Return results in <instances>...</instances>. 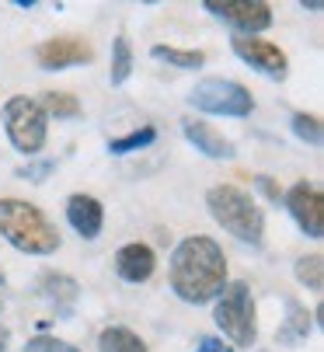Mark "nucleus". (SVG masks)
<instances>
[{
	"mask_svg": "<svg viewBox=\"0 0 324 352\" xmlns=\"http://www.w3.org/2000/svg\"><path fill=\"white\" fill-rule=\"evenodd\" d=\"M255 188L265 192V199H272V203H279V199H283V188L276 185V178H268V175H255Z\"/></svg>",
	"mask_w": 324,
	"mask_h": 352,
	"instance_id": "393cba45",
	"label": "nucleus"
},
{
	"mask_svg": "<svg viewBox=\"0 0 324 352\" xmlns=\"http://www.w3.org/2000/svg\"><path fill=\"white\" fill-rule=\"evenodd\" d=\"M0 234L28 255H52L60 248V230L35 203H25V199H0Z\"/></svg>",
	"mask_w": 324,
	"mask_h": 352,
	"instance_id": "f03ea898",
	"label": "nucleus"
},
{
	"mask_svg": "<svg viewBox=\"0 0 324 352\" xmlns=\"http://www.w3.org/2000/svg\"><path fill=\"white\" fill-rule=\"evenodd\" d=\"M35 60L42 70H67V67H80L94 60V49L87 38L80 35H56V38H45L35 49Z\"/></svg>",
	"mask_w": 324,
	"mask_h": 352,
	"instance_id": "9d476101",
	"label": "nucleus"
},
{
	"mask_svg": "<svg viewBox=\"0 0 324 352\" xmlns=\"http://www.w3.org/2000/svg\"><path fill=\"white\" fill-rule=\"evenodd\" d=\"M129 74H133V45H129L126 35H116V42H112V70H108V80H112V87H119V84L129 80Z\"/></svg>",
	"mask_w": 324,
	"mask_h": 352,
	"instance_id": "a211bd4d",
	"label": "nucleus"
},
{
	"mask_svg": "<svg viewBox=\"0 0 324 352\" xmlns=\"http://www.w3.org/2000/svg\"><path fill=\"white\" fill-rule=\"evenodd\" d=\"M182 133H185V140L199 150V154H206V157H213V161H230V157L237 154L234 143L224 140L220 133H216L213 126H206L202 119H182Z\"/></svg>",
	"mask_w": 324,
	"mask_h": 352,
	"instance_id": "9b49d317",
	"label": "nucleus"
},
{
	"mask_svg": "<svg viewBox=\"0 0 324 352\" xmlns=\"http://www.w3.org/2000/svg\"><path fill=\"white\" fill-rule=\"evenodd\" d=\"M213 321L220 328L237 349H251L258 342V321H255V300L248 283H227L224 293L216 296V307H213Z\"/></svg>",
	"mask_w": 324,
	"mask_h": 352,
	"instance_id": "20e7f679",
	"label": "nucleus"
},
{
	"mask_svg": "<svg viewBox=\"0 0 324 352\" xmlns=\"http://www.w3.org/2000/svg\"><path fill=\"white\" fill-rule=\"evenodd\" d=\"M153 60H164L178 70H199L206 63V53H199V49H175V45H153L150 49Z\"/></svg>",
	"mask_w": 324,
	"mask_h": 352,
	"instance_id": "f3484780",
	"label": "nucleus"
},
{
	"mask_svg": "<svg viewBox=\"0 0 324 352\" xmlns=\"http://www.w3.org/2000/svg\"><path fill=\"white\" fill-rule=\"evenodd\" d=\"M25 352H80V349L70 345V342H63V338H52V335H35L25 345Z\"/></svg>",
	"mask_w": 324,
	"mask_h": 352,
	"instance_id": "5701e85b",
	"label": "nucleus"
},
{
	"mask_svg": "<svg viewBox=\"0 0 324 352\" xmlns=\"http://www.w3.org/2000/svg\"><path fill=\"white\" fill-rule=\"evenodd\" d=\"M230 45H234V53H237L244 63H251V67L261 70L265 77L283 80V77L290 74V60H286V53H283L276 42L258 38V35H234Z\"/></svg>",
	"mask_w": 324,
	"mask_h": 352,
	"instance_id": "1a4fd4ad",
	"label": "nucleus"
},
{
	"mask_svg": "<svg viewBox=\"0 0 324 352\" xmlns=\"http://www.w3.org/2000/svg\"><path fill=\"white\" fill-rule=\"evenodd\" d=\"M157 269V255L147 244H126L116 251V272L126 283H147Z\"/></svg>",
	"mask_w": 324,
	"mask_h": 352,
	"instance_id": "ddd939ff",
	"label": "nucleus"
},
{
	"mask_svg": "<svg viewBox=\"0 0 324 352\" xmlns=\"http://www.w3.org/2000/svg\"><path fill=\"white\" fill-rule=\"evenodd\" d=\"M227 286V255L206 234L182 237L171 251V289L185 304H209Z\"/></svg>",
	"mask_w": 324,
	"mask_h": 352,
	"instance_id": "f257e3e1",
	"label": "nucleus"
},
{
	"mask_svg": "<svg viewBox=\"0 0 324 352\" xmlns=\"http://www.w3.org/2000/svg\"><path fill=\"white\" fill-rule=\"evenodd\" d=\"M206 210L209 217L220 223L230 237L258 248L265 241V217L258 210V203L237 185H213L206 192Z\"/></svg>",
	"mask_w": 324,
	"mask_h": 352,
	"instance_id": "7ed1b4c3",
	"label": "nucleus"
},
{
	"mask_svg": "<svg viewBox=\"0 0 324 352\" xmlns=\"http://www.w3.org/2000/svg\"><path fill=\"white\" fill-rule=\"evenodd\" d=\"M202 8L234 25L237 35H258L272 25V4H261V0H206Z\"/></svg>",
	"mask_w": 324,
	"mask_h": 352,
	"instance_id": "0eeeda50",
	"label": "nucleus"
},
{
	"mask_svg": "<svg viewBox=\"0 0 324 352\" xmlns=\"http://www.w3.org/2000/svg\"><path fill=\"white\" fill-rule=\"evenodd\" d=\"M8 338H11L8 328H0V352H8Z\"/></svg>",
	"mask_w": 324,
	"mask_h": 352,
	"instance_id": "cd10ccee",
	"label": "nucleus"
},
{
	"mask_svg": "<svg viewBox=\"0 0 324 352\" xmlns=\"http://www.w3.org/2000/svg\"><path fill=\"white\" fill-rule=\"evenodd\" d=\"M195 352H234L224 338H216V335H202L199 342H195Z\"/></svg>",
	"mask_w": 324,
	"mask_h": 352,
	"instance_id": "a878e982",
	"label": "nucleus"
},
{
	"mask_svg": "<svg viewBox=\"0 0 324 352\" xmlns=\"http://www.w3.org/2000/svg\"><path fill=\"white\" fill-rule=\"evenodd\" d=\"M39 105L45 116H56V119H77L80 116V102L70 91H45L39 98Z\"/></svg>",
	"mask_w": 324,
	"mask_h": 352,
	"instance_id": "6ab92c4d",
	"label": "nucleus"
},
{
	"mask_svg": "<svg viewBox=\"0 0 324 352\" xmlns=\"http://www.w3.org/2000/svg\"><path fill=\"white\" fill-rule=\"evenodd\" d=\"M0 286H4V272H0Z\"/></svg>",
	"mask_w": 324,
	"mask_h": 352,
	"instance_id": "c85d7f7f",
	"label": "nucleus"
},
{
	"mask_svg": "<svg viewBox=\"0 0 324 352\" xmlns=\"http://www.w3.org/2000/svg\"><path fill=\"white\" fill-rule=\"evenodd\" d=\"M67 220H70V227H74L84 241H94V237L101 234L105 210H101V203H98L94 195L77 192V195H70V199H67Z\"/></svg>",
	"mask_w": 324,
	"mask_h": 352,
	"instance_id": "f8f14e48",
	"label": "nucleus"
},
{
	"mask_svg": "<svg viewBox=\"0 0 324 352\" xmlns=\"http://www.w3.org/2000/svg\"><path fill=\"white\" fill-rule=\"evenodd\" d=\"M4 129H8V140L14 143V150L21 154H39L45 146V136H49V116L42 112L39 98H25V94H14L4 102Z\"/></svg>",
	"mask_w": 324,
	"mask_h": 352,
	"instance_id": "39448f33",
	"label": "nucleus"
},
{
	"mask_svg": "<svg viewBox=\"0 0 324 352\" xmlns=\"http://www.w3.org/2000/svg\"><path fill=\"white\" fill-rule=\"evenodd\" d=\"M307 331H310L307 307H300L296 300H286V321H283V328L276 331V342H279V345H296V342L307 338Z\"/></svg>",
	"mask_w": 324,
	"mask_h": 352,
	"instance_id": "4468645a",
	"label": "nucleus"
},
{
	"mask_svg": "<svg viewBox=\"0 0 324 352\" xmlns=\"http://www.w3.org/2000/svg\"><path fill=\"white\" fill-rule=\"evenodd\" d=\"M98 352H147V342L136 331H129L122 324H112V328H105L98 335Z\"/></svg>",
	"mask_w": 324,
	"mask_h": 352,
	"instance_id": "2eb2a0df",
	"label": "nucleus"
},
{
	"mask_svg": "<svg viewBox=\"0 0 324 352\" xmlns=\"http://www.w3.org/2000/svg\"><path fill=\"white\" fill-rule=\"evenodd\" d=\"M153 140H157V129L153 126H140V129H133V133H126L119 140H108V154H136V150L150 146Z\"/></svg>",
	"mask_w": 324,
	"mask_h": 352,
	"instance_id": "412c9836",
	"label": "nucleus"
},
{
	"mask_svg": "<svg viewBox=\"0 0 324 352\" xmlns=\"http://www.w3.org/2000/svg\"><path fill=\"white\" fill-rule=\"evenodd\" d=\"M52 171H56V161L45 157V161H28V164H21L14 175H18V178H28V182H45Z\"/></svg>",
	"mask_w": 324,
	"mask_h": 352,
	"instance_id": "b1692460",
	"label": "nucleus"
},
{
	"mask_svg": "<svg viewBox=\"0 0 324 352\" xmlns=\"http://www.w3.org/2000/svg\"><path fill=\"white\" fill-rule=\"evenodd\" d=\"M39 293H42L45 300H52V304H74L77 293H80V286H77L70 276L45 272V276H42V283H39Z\"/></svg>",
	"mask_w": 324,
	"mask_h": 352,
	"instance_id": "dca6fc26",
	"label": "nucleus"
},
{
	"mask_svg": "<svg viewBox=\"0 0 324 352\" xmlns=\"http://www.w3.org/2000/svg\"><path fill=\"white\" fill-rule=\"evenodd\" d=\"M0 307H4V300H0Z\"/></svg>",
	"mask_w": 324,
	"mask_h": 352,
	"instance_id": "c756f323",
	"label": "nucleus"
},
{
	"mask_svg": "<svg viewBox=\"0 0 324 352\" xmlns=\"http://www.w3.org/2000/svg\"><path fill=\"white\" fill-rule=\"evenodd\" d=\"M293 272H296V283H300V286H307L310 293H321V289H324V258H321V251L296 258Z\"/></svg>",
	"mask_w": 324,
	"mask_h": 352,
	"instance_id": "aec40b11",
	"label": "nucleus"
},
{
	"mask_svg": "<svg viewBox=\"0 0 324 352\" xmlns=\"http://www.w3.org/2000/svg\"><path fill=\"white\" fill-rule=\"evenodd\" d=\"M300 8H303V11H321L324 4H321V0H303V4H300Z\"/></svg>",
	"mask_w": 324,
	"mask_h": 352,
	"instance_id": "bb28decb",
	"label": "nucleus"
},
{
	"mask_svg": "<svg viewBox=\"0 0 324 352\" xmlns=\"http://www.w3.org/2000/svg\"><path fill=\"white\" fill-rule=\"evenodd\" d=\"M283 203H286L290 217L296 220V227H300L307 237L321 241V234H324V195H321V188L310 185V182H296V185L283 195Z\"/></svg>",
	"mask_w": 324,
	"mask_h": 352,
	"instance_id": "6e6552de",
	"label": "nucleus"
},
{
	"mask_svg": "<svg viewBox=\"0 0 324 352\" xmlns=\"http://www.w3.org/2000/svg\"><path fill=\"white\" fill-rule=\"evenodd\" d=\"M192 109L206 112V116H227V119H244L255 112V98L244 84L227 80V77H206L192 87L188 94Z\"/></svg>",
	"mask_w": 324,
	"mask_h": 352,
	"instance_id": "423d86ee",
	"label": "nucleus"
},
{
	"mask_svg": "<svg viewBox=\"0 0 324 352\" xmlns=\"http://www.w3.org/2000/svg\"><path fill=\"white\" fill-rule=\"evenodd\" d=\"M293 133H296L303 143H310V146H321V140H324L321 119H317V116H307V112H296V116H293Z\"/></svg>",
	"mask_w": 324,
	"mask_h": 352,
	"instance_id": "4be33fe9",
	"label": "nucleus"
},
{
	"mask_svg": "<svg viewBox=\"0 0 324 352\" xmlns=\"http://www.w3.org/2000/svg\"><path fill=\"white\" fill-rule=\"evenodd\" d=\"M261 352H265V349H261Z\"/></svg>",
	"mask_w": 324,
	"mask_h": 352,
	"instance_id": "7c9ffc66",
	"label": "nucleus"
}]
</instances>
